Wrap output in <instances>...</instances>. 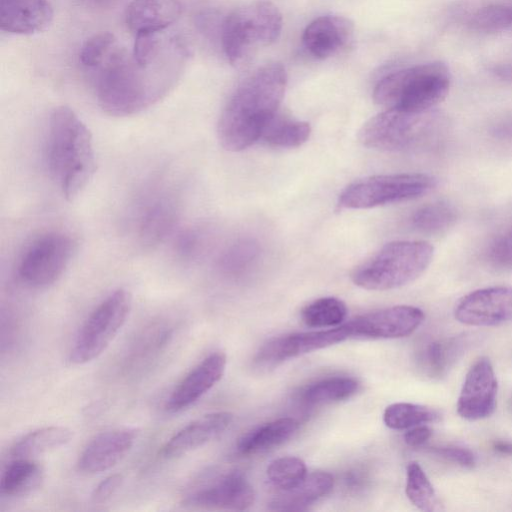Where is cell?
<instances>
[{
  "label": "cell",
  "instance_id": "cell-1",
  "mask_svg": "<svg viewBox=\"0 0 512 512\" xmlns=\"http://www.w3.org/2000/svg\"><path fill=\"white\" fill-rule=\"evenodd\" d=\"M287 73L278 62L264 64L248 75L224 106L217 125L218 139L228 151H242L258 141L278 113Z\"/></svg>",
  "mask_w": 512,
  "mask_h": 512
},
{
  "label": "cell",
  "instance_id": "cell-2",
  "mask_svg": "<svg viewBox=\"0 0 512 512\" xmlns=\"http://www.w3.org/2000/svg\"><path fill=\"white\" fill-rule=\"evenodd\" d=\"M159 59L140 66L132 55L114 50L106 59L96 85L100 108L115 117L137 114L164 97L177 78V68H160Z\"/></svg>",
  "mask_w": 512,
  "mask_h": 512
},
{
  "label": "cell",
  "instance_id": "cell-3",
  "mask_svg": "<svg viewBox=\"0 0 512 512\" xmlns=\"http://www.w3.org/2000/svg\"><path fill=\"white\" fill-rule=\"evenodd\" d=\"M46 159L51 177L69 201L86 188L96 171L91 133L68 106L56 107L50 115Z\"/></svg>",
  "mask_w": 512,
  "mask_h": 512
},
{
  "label": "cell",
  "instance_id": "cell-4",
  "mask_svg": "<svg viewBox=\"0 0 512 512\" xmlns=\"http://www.w3.org/2000/svg\"><path fill=\"white\" fill-rule=\"evenodd\" d=\"M446 117L434 110L420 112L386 109L370 118L359 131V141L368 148L408 151L432 148L447 132Z\"/></svg>",
  "mask_w": 512,
  "mask_h": 512
},
{
  "label": "cell",
  "instance_id": "cell-5",
  "mask_svg": "<svg viewBox=\"0 0 512 512\" xmlns=\"http://www.w3.org/2000/svg\"><path fill=\"white\" fill-rule=\"evenodd\" d=\"M449 88L448 67L442 62H429L386 75L375 86L373 99L386 109L420 112L443 101Z\"/></svg>",
  "mask_w": 512,
  "mask_h": 512
},
{
  "label": "cell",
  "instance_id": "cell-6",
  "mask_svg": "<svg viewBox=\"0 0 512 512\" xmlns=\"http://www.w3.org/2000/svg\"><path fill=\"white\" fill-rule=\"evenodd\" d=\"M433 256L434 247L426 241H393L355 268L351 280L367 290L399 288L421 276Z\"/></svg>",
  "mask_w": 512,
  "mask_h": 512
},
{
  "label": "cell",
  "instance_id": "cell-7",
  "mask_svg": "<svg viewBox=\"0 0 512 512\" xmlns=\"http://www.w3.org/2000/svg\"><path fill=\"white\" fill-rule=\"evenodd\" d=\"M283 26L279 9L268 1H255L232 11L224 20L221 42L232 65H241L259 48L273 44Z\"/></svg>",
  "mask_w": 512,
  "mask_h": 512
},
{
  "label": "cell",
  "instance_id": "cell-8",
  "mask_svg": "<svg viewBox=\"0 0 512 512\" xmlns=\"http://www.w3.org/2000/svg\"><path fill=\"white\" fill-rule=\"evenodd\" d=\"M437 180L423 173L368 176L349 184L338 197L345 209H367L415 199L430 192Z\"/></svg>",
  "mask_w": 512,
  "mask_h": 512
},
{
  "label": "cell",
  "instance_id": "cell-9",
  "mask_svg": "<svg viewBox=\"0 0 512 512\" xmlns=\"http://www.w3.org/2000/svg\"><path fill=\"white\" fill-rule=\"evenodd\" d=\"M131 306L128 290L118 288L110 293L80 328L70 351V362L82 365L100 356L125 324Z\"/></svg>",
  "mask_w": 512,
  "mask_h": 512
},
{
  "label": "cell",
  "instance_id": "cell-10",
  "mask_svg": "<svg viewBox=\"0 0 512 512\" xmlns=\"http://www.w3.org/2000/svg\"><path fill=\"white\" fill-rule=\"evenodd\" d=\"M74 251L75 243L69 234L60 231L44 233L23 252L18 275L30 287H49L63 275Z\"/></svg>",
  "mask_w": 512,
  "mask_h": 512
},
{
  "label": "cell",
  "instance_id": "cell-11",
  "mask_svg": "<svg viewBox=\"0 0 512 512\" xmlns=\"http://www.w3.org/2000/svg\"><path fill=\"white\" fill-rule=\"evenodd\" d=\"M255 500V493L237 471H229L195 482L183 496L184 506L201 509L246 510Z\"/></svg>",
  "mask_w": 512,
  "mask_h": 512
},
{
  "label": "cell",
  "instance_id": "cell-12",
  "mask_svg": "<svg viewBox=\"0 0 512 512\" xmlns=\"http://www.w3.org/2000/svg\"><path fill=\"white\" fill-rule=\"evenodd\" d=\"M352 339L347 323L328 329L275 337L257 352L256 363L273 366L285 360Z\"/></svg>",
  "mask_w": 512,
  "mask_h": 512
},
{
  "label": "cell",
  "instance_id": "cell-13",
  "mask_svg": "<svg viewBox=\"0 0 512 512\" xmlns=\"http://www.w3.org/2000/svg\"><path fill=\"white\" fill-rule=\"evenodd\" d=\"M423 320L418 307L398 305L360 315L347 324L352 338L396 339L412 334Z\"/></svg>",
  "mask_w": 512,
  "mask_h": 512
},
{
  "label": "cell",
  "instance_id": "cell-14",
  "mask_svg": "<svg viewBox=\"0 0 512 512\" xmlns=\"http://www.w3.org/2000/svg\"><path fill=\"white\" fill-rule=\"evenodd\" d=\"M455 318L469 326H497L512 320V287L493 286L465 295L456 305Z\"/></svg>",
  "mask_w": 512,
  "mask_h": 512
},
{
  "label": "cell",
  "instance_id": "cell-15",
  "mask_svg": "<svg viewBox=\"0 0 512 512\" xmlns=\"http://www.w3.org/2000/svg\"><path fill=\"white\" fill-rule=\"evenodd\" d=\"M497 379L490 360L479 358L466 374L457 401L458 414L475 421L489 417L495 410Z\"/></svg>",
  "mask_w": 512,
  "mask_h": 512
},
{
  "label": "cell",
  "instance_id": "cell-16",
  "mask_svg": "<svg viewBox=\"0 0 512 512\" xmlns=\"http://www.w3.org/2000/svg\"><path fill=\"white\" fill-rule=\"evenodd\" d=\"M137 430L113 428L95 435L82 450L77 467L85 474L101 473L117 464L133 447Z\"/></svg>",
  "mask_w": 512,
  "mask_h": 512
},
{
  "label": "cell",
  "instance_id": "cell-17",
  "mask_svg": "<svg viewBox=\"0 0 512 512\" xmlns=\"http://www.w3.org/2000/svg\"><path fill=\"white\" fill-rule=\"evenodd\" d=\"M226 355L216 351L204 358L175 387L165 408L169 412L182 411L206 394L223 376Z\"/></svg>",
  "mask_w": 512,
  "mask_h": 512
},
{
  "label": "cell",
  "instance_id": "cell-18",
  "mask_svg": "<svg viewBox=\"0 0 512 512\" xmlns=\"http://www.w3.org/2000/svg\"><path fill=\"white\" fill-rule=\"evenodd\" d=\"M353 32V22L344 16H320L307 25L302 35V43L311 56L323 60L346 47Z\"/></svg>",
  "mask_w": 512,
  "mask_h": 512
},
{
  "label": "cell",
  "instance_id": "cell-19",
  "mask_svg": "<svg viewBox=\"0 0 512 512\" xmlns=\"http://www.w3.org/2000/svg\"><path fill=\"white\" fill-rule=\"evenodd\" d=\"M230 412H213L201 416L175 433L163 446L165 458L185 455L220 436L231 424Z\"/></svg>",
  "mask_w": 512,
  "mask_h": 512
},
{
  "label": "cell",
  "instance_id": "cell-20",
  "mask_svg": "<svg viewBox=\"0 0 512 512\" xmlns=\"http://www.w3.org/2000/svg\"><path fill=\"white\" fill-rule=\"evenodd\" d=\"M53 14L48 0H0V26L7 33L41 32L50 25Z\"/></svg>",
  "mask_w": 512,
  "mask_h": 512
},
{
  "label": "cell",
  "instance_id": "cell-21",
  "mask_svg": "<svg viewBox=\"0 0 512 512\" xmlns=\"http://www.w3.org/2000/svg\"><path fill=\"white\" fill-rule=\"evenodd\" d=\"M182 14L179 0H132L125 12V22L135 35L160 33Z\"/></svg>",
  "mask_w": 512,
  "mask_h": 512
},
{
  "label": "cell",
  "instance_id": "cell-22",
  "mask_svg": "<svg viewBox=\"0 0 512 512\" xmlns=\"http://www.w3.org/2000/svg\"><path fill=\"white\" fill-rule=\"evenodd\" d=\"M334 486L333 476L327 472L316 471L307 474L297 486L280 490L270 502V509L277 511L306 510L308 506L331 492Z\"/></svg>",
  "mask_w": 512,
  "mask_h": 512
},
{
  "label": "cell",
  "instance_id": "cell-23",
  "mask_svg": "<svg viewBox=\"0 0 512 512\" xmlns=\"http://www.w3.org/2000/svg\"><path fill=\"white\" fill-rule=\"evenodd\" d=\"M178 218V204L172 196H159L144 209L139 220L138 236L142 244L154 246L173 230Z\"/></svg>",
  "mask_w": 512,
  "mask_h": 512
},
{
  "label": "cell",
  "instance_id": "cell-24",
  "mask_svg": "<svg viewBox=\"0 0 512 512\" xmlns=\"http://www.w3.org/2000/svg\"><path fill=\"white\" fill-rule=\"evenodd\" d=\"M298 427L299 423L294 418L273 420L243 435L237 443V450L242 455L267 451L291 438Z\"/></svg>",
  "mask_w": 512,
  "mask_h": 512
},
{
  "label": "cell",
  "instance_id": "cell-25",
  "mask_svg": "<svg viewBox=\"0 0 512 512\" xmlns=\"http://www.w3.org/2000/svg\"><path fill=\"white\" fill-rule=\"evenodd\" d=\"M44 481V469L31 458H15L1 477V494L18 498L34 493Z\"/></svg>",
  "mask_w": 512,
  "mask_h": 512
},
{
  "label": "cell",
  "instance_id": "cell-26",
  "mask_svg": "<svg viewBox=\"0 0 512 512\" xmlns=\"http://www.w3.org/2000/svg\"><path fill=\"white\" fill-rule=\"evenodd\" d=\"M72 431L64 426H48L31 431L11 447L14 458H32L65 446L72 439Z\"/></svg>",
  "mask_w": 512,
  "mask_h": 512
},
{
  "label": "cell",
  "instance_id": "cell-27",
  "mask_svg": "<svg viewBox=\"0 0 512 512\" xmlns=\"http://www.w3.org/2000/svg\"><path fill=\"white\" fill-rule=\"evenodd\" d=\"M310 134L311 127L307 122L277 113L264 129L260 139L271 147L296 148L303 145Z\"/></svg>",
  "mask_w": 512,
  "mask_h": 512
},
{
  "label": "cell",
  "instance_id": "cell-28",
  "mask_svg": "<svg viewBox=\"0 0 512 512\" xmlns=\"http://www.w3.org/2000/svg\"><path fill=\"white\" fill-rule=\"evenodd\" d=\"M456 208L445 201L429 203L418 208L411 216V226L424 234H441L457 221Z\"/></svg>",
  "mask_w": 512,
  "mask_h": 512
},
{
  "label": "cell",
  "instance_id": "cell-29",
  "mask_svg": "<svg viewBox=\"0 0 512 512\" xmlns=\"http://www.w3.org/2000/svg\"><path fill=\"white\" fill-rule=\"evenodd\" d=\"M359 388L357 380L351 377L334 376L308 385L302 398L309 404H329L353 396Z\"/></svg>",
  "mask_w": 512,
  "mask_h": 512
},
{
  "label": "cell",
  "instance_id": "cell-30",
  "mask_svg": "<svg viewBox=\"0 0 512 512\" xmlns=\"http://www.w3.org/2000/svg\"><path fill=\"white\" fill-rule=\"evenodd\" d=\"M465 342L460 337L438 339L430 342L422 353L421 361L430 377L439 378L446 374L449 367L463 350Z\"/></svg>",
  "mask_w": 512,
  "mask_h": 512
},
{
  "label": "cell",
  "instance_id": "cell-31",
  "mask_svg": "<svg viewBox=\"0 0 512 512\" xmlns=\"http://www.w3.org/2000/svg\"><path fill=\"white\" fill-rule=\"evenodd\" d=\"M347 315L345 303L335 297H322L306 305L301 318L305 325L313 328H330L343 323Z\"/></svg>",
  "mask_w": 512,
  "mask_h": 512
},
{
  "label": "cell",
  "instance_id": "cell-32",
  "mask_svg": "<svg viewBox=\"0 0 512 512\" xmlns=\"http://www.w3.org/2000/svg\"><path fill=\"white\" fill-rule=\"evenodd\" d=\"M439 413L429 407L399 402L389 405L383 414L385 425L391 429L403 430L439 420Z\"/></svg>",
  "mask_w": 512,
  "mask_h": 512
},
{
  "label": "cell",
  "instance_id": "cell-33",
  "mask_svg": "<svg viewBox=\"0 0 512 512\" xmlns=\"http://www.w3.org/2000/svg\"><path fill=\"white\" fill-rule=\"evenodd\" d=\"M405 492L410 502L418 509L432 512L439 502L426 473L417 462H410L406 468Z\"/></svg>",
  "mask_w": 512,
  "mask_h": 512
},
{
  "label": "cell",
  "instance_id": "cell-34",
  "mask_svg": "<svg viewBox=\"0 0 512 512\" xmlns=\"http://www.w3.org/2000/svg\"><path fill=\"white\" fill-rule=\"evenodd\" d=\"M259 254L260 247L255 240L240 239L222 252L218 260V266L225 274H242L256 263Z\"/></svg>",
  "mask_w": 512,
  "mask_h": 512
},
{
  "label": "cell",
  "instance_id": "cell-35",
  "mask_svg": "<svg viewBox=\"0 0 512 512\" xmlns=\"http://www.w3.org/2000/svg\"><path fill=\"white\" fill-rule=\"evenodd\" d=\"M307 474L304 461L294 456L277 458L267 468L269 481L279 490H288L297 486Z\"/></svg>",
  "mask_w": 512,
  "mask_h": 512
},
{
  "label": "cell",
  "instance_id": "cell-36",
  "mask_svg": "<svg viewBox=\"0 0 512 512\" xmlns=\"http://www.w3.org/2000/svg\"><path fill=\"white\" fill-rule=\"evenodd\" d=\"M512 24V6L491 4L476 10L469 19V25L480 31H497Z\"/></svg>",
  "mask_w": 512,
  "mask_h": 512
},
{
  "label": "cell",
  "instance_id": "cell-37",
  "mask_svg": "<svg viewBox=\"0 0 512 512\" xmlns=\"http://www.w3.org/2000/svg\"><path fill=\"white\" fill-rule=\"evenodd\" d=\"M116 38L113 33L104 31L90 36L82 45L79 59L86 67L103 64L114 51Z\"/></svg>",
  "mask_w": 512,
  "mask_h": 512
},
{
  "label": "cell",
  "instance_id": "cell-38",
  "mask_svg": "<svg viewBox=\"0 0 512 512\" xmlns=\"http://www.w3.org/2000/svg\"><path fill=\"white\" fill-rule=\"evenodd\" d=\"M487 260L496 270H512V227L493 241L487 252Z\"/></svg>",
  "mask_w": 512,
  "mask_h": 512
},
{
  "label": "cell",
  "instance_id": "cell-39",
  "mask_svg": "<svg viewBox=\"0 0 512 512\" xmlns=\"http://www.w3.org/2000/svg\"><path fill=\"white\" fill-rule=\"evenodd\" d=\"M431 452L445 460L465 468H473L476 459L472 451L461 446H440L431 449Z\"/></svg>",
  "mask_w": 512,
  "mask_h": 512
},
{
  "label": "cell",
  "instance_id": "cell-40",
  "mask_svg": "<svg viewBox=\"0 0 512 512\" xmlns=\"http://www.w3.org/2000/svg\"><path fill=\"white\" fill-rule=\"evenodd\" d=\"M200 243L199 233L193 229H186L176 238L175 252L182 259L193 258L199 250Z\"/></svg>",
  "mask_w": 512,
  "mask_h": 512
},
{
  "label": "cell",
  "instance_id": "cell-41",
  "mask_svg": "<svg viewBox=\"0 0 512 512\" xmlns=\"http://www.w3.org/2000/svg\"><path fill=\"white\" fill-rule=\"evenodd\" d=\"M123 481L120 474H113L101 481L92 493V499L96 503L107 501L118 490Z\"/></svg>",
  "mask_w": 512,
  "mask_h": 512
},
{
  "label": "cell",
  "instance_id": "cell-42",
  "mask_svg": "<svg viewBox=\"0 0 512 512\" xmlns=\"http://www.w3.org/2000/svg\"><path fill=\"white\" fill-rule=\"evenodd\" d=\"M432 430L424 425H417L410 428L404 435L406 444L410 447H420L425 444L431 437Z\"/></svg>",
  "mask_w": 512,
  "mask_h": 512
},
{
  "label": "cell",
  "instance_id": "cell-43",
  "mask_svg": "<svg viewBox=\"0 0 512 512\" xmlns=\"http://www.w3.org/2000/svg\"><path fill=\"white\" fill-rule=\"evenodd\" d=\"M491 134L497 139L512 141V114L497 121L491 127Z\"/></svg>",
  "mask_w": 512,
  "mask_h": 512
},
{
  "label": "cell",
  "instance_id": "cell-44",
  "mask_svg": "<svg viewBox=\"0 0 512 512\" xmlns=\"http://www.w3.org/2000/svg\"><path fill=\"white\" fill-rule=\"evenodd\" d=\"M365 483V476L360 471L349 472L345 477V485L349 489L361 488Z\"/></svg>",
  "mask_w": 512,
  "mask_h": 512
},
{
  "label": "cell",
  "instance_id": "cell-45",
  "mask_svg": "<svg viewBox=\"0 0 512 512\" xmlns=\"http://www.w3.org/2000/svg\"><path fill=\"white\" fill-rule=\"evenodd\" d=\"M492 449L500 455L512 456V441L495 440L492 443Z\"/></svg>",
  "mask_w": 512,
  "mask_h": 512
}]
</instances>
